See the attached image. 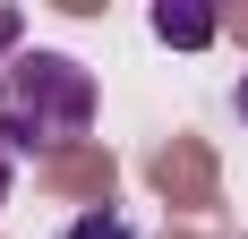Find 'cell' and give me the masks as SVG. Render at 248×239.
Instances as JSON below:
<instances>
[{"instance_id": "6da1fadb", "label": "cell", "mask_w": 248, "mask_h": 239, "mask_svg": "<svg viewBox=\"0 0 248 239\" xmlns=\"http://www.w3.org/2000/svg\"><path fill=\"white\" fill-rule=\"evenodd\" d=\"M94 128V69L77 51L26 43L0 69V145L9 154H60Z\"/></svg>"}, {"instance_id": "5b68a950", "label": "cell", "mask_w": 248, "mask_h": 239, "mask_svg": "<svg viewBox=\"0 0 248 239\" xmlns=\"http://www.w3.org/2000/svg\"><path fill=\"white\" fill-rule=\"evenodd\" d=\"M0 205H9V145H0Z\"/></svg>"}, {"instance_id": "8992f818", "label": "cell", "mask_w": 248, "mask_h": 239, "mask_svg": "<svg viewBox=\"0 0 248 239\" xmlns=\"http://www.w3.org/2000/svg\"><path fill=\"white\" fill-rule=\"evenodd\" d=\"M240 120H248V69H240Z\"/></svg>"}, {"instance_id": "3957f363", "label": "cell", "mask_w": 248, "mask_h": 239, "mask_svg": "<svg viewBox=\"0 0 248 239\" xmlns=\"http://www.w3.org/2000/svg\"><path fill=\"white\" fill-rule=\"evenodd\" d=\"M60 239H137V231H128V214H111V205H94V214H77V222H69Z\"/></svg>"}, {"instance_id": "277c9868", "label": "cell", "mask_w": 248, "mask_h": 239, "mask_svg": "<svg viewBox=\"0 0 248 239\" xmlns=\"http://www.w3.org/2000/svg\"><path fill=\"white\" fill-rule=\"evenodd\" d=\"M17 34H26V17H17V9H0V69H9V60H17V51H26Z\"/></svg>"}, {"instance_id": "7a4b0ae2", "label": "cell", "mask_w": 248, "mask_h": 239, "mask_svg": "<svg viewBox=\"0 0 248 239\" xmlns=\"http://www.w3.org/2000/svg\"><path fill=\"white\" fill-rule=\"evenodd\" d=\"M154 34L180 43V51H197V43L223 34V17H214V9H188V0H163V9H154Z\"/></svg>"}]
</instances>
